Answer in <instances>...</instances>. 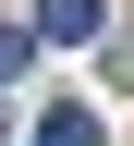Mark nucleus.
<instances>
[{"mask_svg":"<svg viewBox=\"0 0 134 146\" xmlns=\"http://www.w3.org/2000/svg\"><path fill=\"white\" fill-rule=\"evenodd\" d=\"M110 25V0H37V49H85Z\"/></svg>","mask_w":134,"mask_h":146,"instance_id":"nucleus-1","label":"nucleus"},{"mask_svg":"<svg viewBox=\"0 0 134 146\" xmlns=\"http://www.w3.org/2000/svg\"><path fill=\"white\" fill-rule=\"evenodd\" d=\"M37 146H110V134H98L85 98H49V110H37Z\"/></svg>","mask_w":134,"mask_h":146,"instance_id":"nucleus-2","label":"nucleus"},{"mask_svg":"<svg viewBox=\"0 0 134 146\" xmlns=\"http://www.w3.org/2000/svg\"><path fill=\"white\" fill-rule=\"evenodd\" d=\"M25 61H37V25H0V85H25Z\"/></svg>","mask_w":134,"mask_h":146,"instance_id":"nucleus-3","label":"nucleus"}]
</instances>
